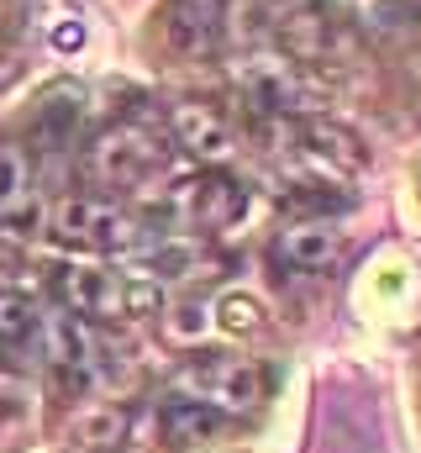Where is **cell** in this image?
<instances>
[{
    "label": "cell",
    "instance_id": "5bb4252c",
    "mask_svg": "<svg viewBox=\"0 0 421 453\" xmlns=\"http://www.w3.org/2000/svg\"><path fill=\"white\" fill-rule=\"evenodd\" d=\"M216 327V311H210L206 301H180L169 317H164V333L174 342H201Z\"/></svg>",
    "mask_w": 421,
    "mask_h": 453
},
{
    "label": "cell",
    "instance_id": "3957f363",
    "mask_svg": "<svg viewBox=\"0 0 421 453\" xmlns=\"http://www.w3.org/2000/svg\"><path fill=\"white\" fill-rule=\"evenodd\" d=\"M85 169L105 190H132L164 169V142L142 127H105L85 153Z\"/></svg>",
    "mask_w": 421,
    "mask_h": 453
},
{
    "label": "cell",
    "instance_id": "9a60e30c",
    "mask_svg": "<svg viewBox=\"0 0 421 453\" xmlns=\"http://www.w3.org/2000/svg\"><path fill=\"white\" fill-rule=\"evenodd\" d=\"M32 417V401H27V380H0V449L21 438Z\"/></svg>",
    "mask_w": 421,
    "mask_h": 453
},
{
    "label": "cell",
    "instance_id": "5b68a950",
    "mask_svg": "<svg viewBox=\"0 0 421 453\" xmlns=\"http://www.w3.org/2000/svg\"><path fill=\"white\" fill-rule=\"evenodd\" d=\"M53 290H58V301H64V311H74V317H111V311H126V280L101 264V258H74V264H64L58 274H53Z\"/></svg>",
    "mask_w": 421,
    "mask_h": 453
},
{
    "label": "cell",
    "instance_id": "8fae6325",
    "mask_svg": "<svg viewBox=\"0 0 421 453\" xmlns=\"http://www.w3.org/2000/svg\"><path fill=\"white\" fill-rule=\"evenodd\" d=\"M169 32H174V48L201 53L210 42V32H216V5H206V0H174Z\"/></svg>",
    "mask_w": 421,
    "mask_h": 453
},
{
    "label": "cell",
    "instance_id": "52a82bcc",
    "mask_svg": "<svg viewBox=\"0 0 421 453\" xmlns=\"http://www.w3.org/2000/svg\"><path fill=\"white\" fill-rule=\"evenodd\" d=\"M158 433H164V443L180 453L190 449H206L216 443L221 433H226V417L206 406V401H190V395H174V401H164L158 406Z\"/></svg>",
    "mask_w": 421,
    "mask_h": 453
},
{
    "label": "cell",
    "instance_id": "ac0fdd59",
    "mask_svg": "<svg viewBox=\"0 0 421 453\" xmlns=\"http://www.w3.org/2000/svg\"><path fill=\"white\" fill-rule=\"evenodd\" d=\"M11 274H16V253L0 248V285H11Z\"/></svg>",
    "mask_w": 421,
    "mask_h": 453
},
{
    "label": "cell",
    "instance_id": "30bf717a",
    "mask_svg": "<svg viewBox=\"0 0 421 453\" xmlns=\"http://www.w3.org/2000/svg\"><path fill=\"white\" fill-rule=\"evenodd\" d=\"M32 190H37V180H32L27 148L21 142H0V222L21 217L32 206Z\"/></svg>",
    "mask_w": 421,
    "mask_h": 453
},
{
    "label": "cell",
    "instance_id": "9c48e42d",
    "mask_svg": "<svg viewBox=\"0 0 421 453\" xmlns=\"http://www.w3.org/2000/svg\"><path fill=\"white\" fill-rule=\"evenodd\" d=\"M185 211H190V222L210 226V232L237 226L248 217V190H242L232 174H201V180H190V190H185Z\"/></svg>",
    "mask_w": 421,
    "mask_h": 453
},
{
    "label": "cell",
    "instance_id": "ba28073f",
    "mask_svg": "<svg viewBox=\"0 0 421 453\" xmlns=\"http://www.w3.org/2000/svg\"><path fill=\"white\" fill-rule=\"evenodd\" d=\"M169 127H174V142L190 153V158H201V164H216V158H226L232 153V127H226V116L206 106V101H185L180 111L169 116Z\"/></svg>",
    "mask_w": 421,
    "mask_h": 453
},
{
    "label": "cell",
    "instance_id": "4fadbf2b",
    "mask_svg": "<svg viewBox=\"0 0 421 453\" xmlns=\"http://www.w3.org/2000/svg\"><path fill=\"white\" fill-rule=\"evenodd\" d=\"M42 327V311H37V301L27 296V290H11V285H0V342H21L32 338Z\"/></svg>",
    "mask_w": 421,
    "mask_h": 453
},
{
    "label": "cell",
    "instance_id": "7a4b0ae2",
    "mask_svg": "<svg viewBox=\"0 0 421 453\" xmlns=\"http://www.w3.org/2000/svg\"><path fill=\"white\" fill-rule=\"evenodd\" d=\"M48 237L74 253H126L137 242V222L96 196H69L48 211Z\"/></svg>",
    "mask_w": 421,
    "mask_h": 453
},
{
    "label": "cell",
    "instance_id": "7c38bea8",
    "mask_svg": "<svg viewBox=\"0 0 421 453\" xmlns=\"http://www.w3.org/2000/svg\"><path fill=\"white\" fill-rule=\"evenodd\" d=\"M74 438H80V449L85 453H116L121 443H126V417H121L116 406H96V411L80 417Z\"/></svg>",
    "mask_w": 421,
    "mask_h": 453
},
{
    "label": "cell",
    "instance_id": "8992f818",
    "mask_svg": "<svg viewBox=\"0 0 421 453\" xmlns=\"http://www.w3.org/2000/svg\"><path fill=\"white\" fill-rule=\"evenodd\" d=\"M337 258H342V237H337L332 222L301 217V222H290L274 237V264H279L285 274H306V280H311V274L337 269Z\"/></svg>",
    "mask_w": 421,
    "mask_h": 453
},
{
    "label": "cell",
    "instance_id": "277c9868",
    "mask_svg": "<svg viewBox=\"0 0 421 453\" xmlns=\"http://www.w3.org/2000/svg\"><path fill=\"white\" fill-rule=\"evenodd\" d=\"M42 353H48V364H53V374H64L69 385H90V380H101L105 374V358H101V338H96V327L85 322V317H74V311H53V317H42Z\"/></svg>",
    "mask_w": 421,
    "mask_h": 453
},
{
    "label": "cell",
    "instance_id": "e0dca14e",
    "mask_svg": "<svg viewBox=\"0 0 421 453\" xmlns=\"http://www.w3.org/2000/svg\"><path fill=\"white\" fill-rule=\"evenodd\" d=\"M21 374H27V364H21L16 342H0V380H21Z\"/></svg>",
    "mask_w": 421,
    "mask_h": 453
},
{
    "label": "cell",
    "instance_id": "6da1fadb",
    "mask_svg": "<svg viewBox=\"0 0 421 453\" xmlns=\"http://www.w3.org/2000/svg\"><path fill=\"white\" fill-rule=\"evenodd\" d=\"M174 385H180V395L206 401L221 417H242V411H253L264 401V369L237 358V353H201V358H190L174 374Z\"/></svg>",
    "mask_w": 421,
    "mask_h": 453
},
{
    "label": "cell",
    "instance_id": "2e32d148",
    "mask_svg": "<svg viewBox=\"0 0 421 453\" xmlns=\"http://www.w3.org/2000/svg\"><path fill=\"white\" fill-rule=\"evenodd\" d=\"M210 311H216V327H221V333H232V338H242V333H253V327L264 322V317H258V306H253V296H221Z\"/></svg>",
    "mask_w": 421,
    "mask_h": 453
}]
</instances>
